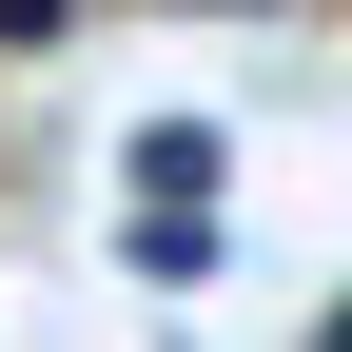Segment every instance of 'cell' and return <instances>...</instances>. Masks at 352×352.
I'll return each mask as SVG.
<instances>
[{
	"instance_id": "cell-1",
	"label": "cell",
	"mask_w": 352,
	"mask_h": 352,
	"mask_svg": "<svg viewBox=\"0 0 352 352\" xmlns=\"http://www.w3.org/2000/svg\"><path fill=\"white\" fill-rule=\"evenodd\" d=\"M215 176H235L215 118H138V215H215Z\"/></svg>"
},
{
	"instance_id": "cell-2",
	"label": "cell",
	"mask_w": 352,
	"mask_h": 352,
	"mask_svg": "<svg viewBox=\"0 0 352 352\" xmlns=\"http://www.w3.org/2000/svg\"><path fill=\"white\" fill-rule=\"evenodd\" d=\"M59 20H78V0H0V39H59Z\"/></svg>"
},
{
	"instance_id": "cell-3",
	"label": "cell",
	"mask_w": 352,
	"mask_h": 352,
	"mask_svg": "<svg viewBox=\"0 0 352 352\" xmlns=\"http://www.w3.org/2000/svg\"><path fill=\"white\" fill-rule=\"evenodd\" d=\"M333 352H352V314H333Z\"/></svg>"
}]
</instances>
